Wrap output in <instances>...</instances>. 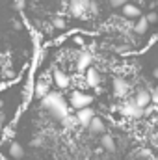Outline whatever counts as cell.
<instances>
[{
	"mask_svg": "<svg viewBox=\"0 0 158 160\" xmlns=\"http://www.w3.org/2000/svg\"><path fill=\"white\" fill-rule=\"evenodd\" d=\"M89 11H91V13H97V11H99V4L91 0V2H89Z\"/></svg>",
	"mask_w": 158,
	"mask_h": 160,
	"instance_id": "cb8c5ba5",
	"label": "cell"
},
{
	"mask_svg": "<svg viewBox=\"0 0 158 160\" xmlns=\"http://www.w3.org/2000/svg\"><path fill=\"white\" fill-rule=\"evenodd\" d=\"M87 128H89V132H93V134H102L104 130H106V125H104V121L101 119V118H93L91 123L87 125Z\"/></svg>",
	"mask_w": 158,
	"mask_h": 160,
	"instance_id": "5bb4252c",
	"label": "cell"
},
{
	"mask_svg": "<svg viewBox=\"0 0 158 160\" xmlns=\"http://www.w3.org/2000/svg\"><path fill=\"white\" fill-rule=\"evenodd\" d=\"M7 155L13 160L24 158V147H22L19 142H11V143H9V149H7Z\"/></svg>",
	"mask_w": 158,
	"mask_h": 160,
	"instance_id": "4fadbf2b",
	"label": "cell"
},
{
	"mask_svg": "<svg viewBox=\"0 0 158 160\" xmlns=\"http://www.w3.org/2000/svg\"><path fill=\"white\" fill-rule=\"evenodd\" d=\"M147 17V21H149V24H155V22H158V13L156 11H151L149 15H145Z\"/></svg>",
	"mask_w": 158,
	"mask_h": 160,
	"instance_id": "d6986e66",
	"label": "cell"
},
{
	"mask_svg": "<svg viewBox=\"0 0 158 160\" xmlns=\"http://www.w3.org/2000/svg\"><path fill=\"white\" fill-rule=\"evenodd\" d=\"M32 145H34V147H37V145H43V136H36V138L32 140Z\"/></svg>",
	"mask_w": 158,
	"mask_h": 160,
	"instance_id": "603a6c76",
	"label": "cell"
},
{
	"mask_svg": "<svg viewBox=\"0 0 158 160\" xmlns=\"http://www.w3.org/2000/svg\"><path fill=\"white\" fill-rule=\"evenodd\" d=\"M121 11H123V15L126 17V19H138V17H141V9L136 6V4H123L121 6Z\"/></svg>",
	"mask_w": 158,
	"mask_h": 160,
	"instance_id": "8fae6325",
	"label": "cell"
},
{
	"mask_svg": "<svg viewBox=\"0 0 158 160\" xmlns=\"http://www.w3.org/2000/svg\"><path fill=\"white\" fill-rule=\"evenodd\" d=\"M110 2V6H114V8H121L123 4H126L128 0H108Z\"/></svg>",
	"mask_w": 158,
	"mask_h": 160,
	"instance_id": "44dd1931",
	"label": "cell"
},
{
	"mask_svg": "<svg viewBox=\"0 0 158 160\" xmlns=\"http://www.w3.org/2000/svg\"><path fill=\"white\" fill-rule=\"evenodd\" d=\"M140 155H141V158H149L151 157V151L149 149H143V151H140Z\"/></svg>",
	"mask_w": 158,
	"mask_h": 160,
	"instance_id": "d4e9b609",
	"label": "cell"
},
{
	"mask_svg": "<svg viewBox=\"0 0 158 160\" xmlns=\"http://www.w3.org/2000/svg\"><path fill=\"white\" fill-rule=\"evenodd\" d=\"M52 26L56 28V30H65V26H67V22L62 19V17H56L54 21H52Z\"/></svg>",
	"mask_w": 158,
	"mask_h": 160,
	"instance_id": "ac0fdd59",
	"label": "cell"
},
{
	"mask_svg": "<svg viewBox=\"0 0 158 160\" xmlns=\"http://www.w3.org/2000/svg\"><path fill=\"white\" fill-rule=\"evenodd\" d=\"M141 160H145V158H141Z\"/></svg>",
	"mask_w": 158,
	"mask_h": 160,
	"instance_id": "f546056e",
	"label": "cell"
},
{
	"mask_svg": "<svg viewBox=\"0 0 158 160\" xmlns=\"http://www.w3.org/2000/svg\"><path fill=\"white\" fill-rule=\"evenodd\" d=\"M151 99H153V104H156L158 106V86L151 89Z\"/></svg>",
	"mask_w": 158,
	"mask_h": 160,
	"instance_id": "ffe728a7",
	"label": "cell"
},
{
	"mask_svg": "<svg viewBox=\"0 0 158 160\" xmlns=\"http://www.w3.org/2000/svg\"><path fill=\"white\" fill-rule=\"evenodd\" d=\"M134 101H136L138 106L147 108V106L153 102V99H151V89H147V88H138V89H136V95H134Z\"/></svg>",
	"mask_w": 158,
	"mask_h": 160,
	"instance_id": "8992f818",
	"label": "cell"
},
{
	"mask_svg": "<svg viewBox=\"0 0 158 160\" xmlns=\"http://www.w3.org/2000/svg\"><path fill=\"white\" fill-rule=\"evenodd\" d=\"M52 80H54V84H56L60 89H67V88L71 86V78H69V75L63 73V71H60V69H56V71L52 73Z\"/></svg>",
	"mask_w": 158,
	"mask_h": 160,
	"instance_id": "9c48e42d",
	"label": "cell"
},
{
	"mask_svg": "<svg viewBox=\"0 0 158 160\" xmlns=\"http://www.w3.org/2000/svg\"><path fill=\"white\" fill-rule=\"evenodd\" d=\"M60 123H62L67 130H73V128L78 125V119H77V116H71V114H69V116H65L63 119L60 121Z\"/></svg>",
	"mask_w": 158,
	"mask_h": 160,
	"instance_id": "e0dca14e",
	"label": "cell"
},
{
	"mask_svg": "<svg viewBox=\"0 0 158 160\" xmlns=\"http://www.w3.org/2000/svg\"><path fill=\"white\" fill-rule=\"evenodd\" d=\"M132 2H136V0H132Z\"/></svg>",
	"mask_w": 158,
	"mask_h": 160,
	"instance_id": "f1b7e54d",
	"label": "cell"
},
{
	"mask_svg": "<svg viewBox=\"0 0 158 160\" xmlns=\"http://www.w3.org/2000/svg\"><path fill=\"white\" fill-rule=\"evenodd\" d=\"M39 101H41V108L47 110L48 116L56 121H62L65 116L71 114V104L60 91H48Z\"/></svg>",
	"mask_w": 158,
	"mask_h": 160,
	"instance_id": "6da1fadb",
	"label": "cell"
},
{
	"mask_svg": "<svg viewBox=\"0 0 158 160\" xmlns=\"http://www.w3.org/2000/svg\"><path fill=\"white\" fill-rule=\"evenodd\" d=\"M69 104H71V108H75V110L91 106V104H93V95L84 93V91H73V93L69 95Z\"/></svg>",
	"mask_w": 158,
	"mask_h": 160,
	"instance_id": "3957f363",
	"label": "cell"
},
{
	"mask_svg": "<svg viewBox=\"0 0 158 160\" xmlns=\"http://www.w3.org/2000/svg\"><path fill=\"white\" fill-rule=\"evenodd\" d=\"M2 130H4V116L0 114V136H2Z\"/></svg>",
	"mask_w": 158,
	"mask_h": 160,
	"instance_id": "484cf974",
	"label": "cell"
},
{
	"mask_svg": "<svg viewBox=\"0 0 158 160\" xmlns=\"http://www.w3.org/2000/svg\"><path fill=\"white\" fill-rule=\"evenodd\" d=\"M153 77H155V78L158 80V69H155V71H153Z\"/></svg>",
	"mask_w": 158,
	"mask_h": 160,
	"instance_id": "83f0119b",
	"label": "cell"
},
{
	"mask_svg": "<svg viewBox=\"0 0 158 160\" xmlns=\"http://www.w3.org/2000/svg\"><path fill=\"white\" fill-rule=\"evenodd\" d=\"M112 110L114 112H121L125 118H130V119H141V118H145V108L138 106L134 99L132 101H125L119 106H112Z\"/></svg>",
	"mask_w": 158,
	"mask_h": 160,
	"instance_id": "7a4b0ae2",
	"label": "cell"
},
{
	"mask_svg": "<svg viewBox=\"0 0 158 160\" xmlns=\"http://www.w3.org/2000/svg\"><path fill=\"white\" fill-rule=\"evenodd\" d=\"M48 91H50V84H48V80H45V78L36 80V84H34V97L43 99Z\"/></svg>",
	"mask_w": 158,
	"mask_h": 160,
	"instance_id": "30bf717a",
	"label": "cell"
},
{
	"mask_svg": "<svg viewBox=\"0 0 158 160\" xmlns=\"http://www.w3.org/2000/svg\"><path fill=\"white\" fill-rule=\"evenodd\" d=\"M112 89H114V95H116V97L123 99V97H126V93H128V82L125 78H121V77H117V78L112 80Z\"/></svg>",
	"mask_w": 158,
	"mask_h": 160,
	"instance_id": "ba28073f",
	"label": "cell"
},
{
	"mask_svg": "<svg viewBox=\"0 0 158 160\" xmlns=\"http://www.w3.org/2000/svg\"><path fill=\"white\" fill-rule=\"evenodd\" d=\"M77 119H78V125L80 127H84V128H87V125L91 123V119L95 118V110L91 108V106H86V108H80L77 110Z\"/></svg>",
	"mask_w": 158,
	"mask_h": 160,
	"instance_id": "5b68a950",
	"label": "cell"
},
{
	"mask_svg": "<svg viewBox=\"0 0 158 160\" xmlns=\"http://www.w3.org/2000/svg\"><path fill=\"white\" fill-rule=\"evenodd\" d=\"M91 63H93V54L89 52V50H80L78 52V58H77V69L78 71H86L87 67H91Z\"/></svg>",
	"mask_w": 158,
	"mask_h": 160,
	"instance_id": "52a82bcc",
	"label": "cell"
},
{
	"mask_svg": "<svg viewBox=\"0 0 158 160\" xmlns=\"http://www.w3.org/2000/svg\"><path fill=\"white\" fill-rule=\"evenodd\" d=\"M132 30H134L138 36H143V34L149 30V21H147V17H138V21L134 22Z\"/></svg>",
	"mask_w": 158,
	"mask_h": 160,
	"instance_id": "9a60e30c",
	"label": "cell"
},
{
	"mask_svg": "<svg viewBox=\"0 0 158 160\" xmlns=\"http://www.w3.org/2000/svg\"><path fill=\"white\" fill-rule=\"evenodd\" d=\"M91 0H69V13L73 17H82L89 9Z\"/></svg>",
	"mask_w": 158,
	"mask_h": 160,
	"instance_id": "277c9868",
	"label": "cell"
},
{
	"mask_svg": "<svg viewBox=\"0 0 158 160\" xmlns=\"http://www.w3.org/2000/svg\"><path fill=\"white\" fill-rule=\"evenodd\" d=\"M4 106H6V101H4V99H2V97H0V110H2V108H4Z\"/></svg>",
	"mask_w": 158,
	"mask_h": 160,
	"instance_id": "4316f807",
	"label": "cell"
},
{
	"mask_svg": "<svg viewBox=\"0 0 158 160\" xmlns=\"http://www.w3.org/2000/svg\"><path fill=\"white\" fill-rule=\"evenodd\" d=\"M101 145H102V149L108 151V153H116V149H117L116 140H114L112 136H108V134H104V136L101 138Z\"/></svg>",
	"mask_w": 158,
	"mask_h": 160,
	"instance_id": "2e32d148",
	"label": "cell"
},
{
	"mask_svg": "<svg viewBox=\"0 0 158 160\" xmlns=\"http://www.w3.org/2000/svg\"><path fill=\"white\" fill-rule=\"evenodd\" d=\"M86 84L91 86V88H99L101 84V75L95 67H87L86 69Z\"/></svg>",
	"mask_w": 158,
	"mask_h": 160,
	"instance_id": "7c38bea8",
	"label": "cell"
},
{
	"mask_svg": "<svg viewBox=\"0 0 158 160\" xmlns=\"http://www.w3.org/2000/svg\"><path fill=\"white\" fill-rule=\"evenodd\" d=\"M24 4H26V0H13V6H15V9H22L24 8Z\"/></svg>",
	"mask_w": 158,
	"mask_h": 160,
	"instance_id": "7402d4cb",
	"label": "cell"
}]
</instances>
